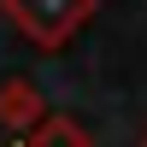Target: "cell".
I'll list each match as a JSON object with an SVG mask.
<instances>
[{
	"mask_svg": "<svg viewBox=\"0 0 147 147\" xmlns=\"http://www.w3.org/2000/svg\"><path fill=\"white\" fill-rule=\"evenodd\" d=\"M0 12H6V24L30 47L53 53V47H65L71 35L100 12V0H0Z\"/></svg>",
	"mask_w": 147,
	"mask_h": 147,
	"instance_id": "1",
	"label": "cell"
},
{
	"mask_svg": "<svg viewBox=\"0 0 147 147\" xmlns=\"http://www.w3.org/2000/svg\"><path fill=\"white\" fill-rule=\"evenodd\" d=\"M18 147H94V136H88L71 112H47V118H41V124H35Z\"/></svg>",
	"mask_w": 147,
	"mask_h": 147,
	"instance_id": "2",
	"label": "cell"
},
{
	"mask_svg": "<svg viewBox=\"0 0 147 147\" xmlns=\"http://www.w3.org/2000/svg\"><path fill=\"white\" fill-rule=\"evenodd\" d=\"M41 94H35V82H6L0 88V124L6 129H35L41 124Z\"/></svg>",
	"mask_w": 147,
	"mask_h": 147,
	"instance_id": "3",
	"label": "cell"
},
{
	"mask_svg": "<svg viewBox=\"0 0 147 147\" xmlns=\"http://www.w3.org/2000/svg\"><path fill=\"white\" fill-rule=\"evenodd\" d=\"M141 147H147V136H141Z\"/></svg>",
	"mask_w": 147,
	"mask_h": 147,
	"instance_id": "4",
	"label": "cell"
}]
</instances>
